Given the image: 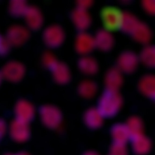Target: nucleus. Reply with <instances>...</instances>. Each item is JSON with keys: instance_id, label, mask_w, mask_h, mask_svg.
<instances>
[{"instance_id": "obj_12", "label": "nucleus", "mask_w": 155, "mask_h": 155, "mask_svg": "<svg viewBox=\"0 0 155 155\" xmlns=\"http://www.w3.org/2000/svg\"><path fill=\"white\" fill-rule=\"evenodd\" d=\"M71 18L77 28L81 31L88 28L91 22V17L87 9L77 7L71 12Z\"/></svg>"}, {"instance_id": "obj_6", "label": "nucleus", "mask_w": 155, "mask_h": 155, "mask_svg": "<svg viewBox=\"0 0 155 155\" xmlns=\"http://www.w3.org/2000/svg\"><path fill=\"white\" fill-rule=\"evenodd\" d=\"M64 31L59 25L53 24L47 27L43 32V39L47 46L55 48L59 46L64 39Z\"/></svg>"}, {"instance_id": "obj_29", "label": "nucleus", "mask_w": 155, "mask_h": 155, "mask_svg": "<svg viewBox=\"0 0 155 155\" xmlns=\"http://www.w3.org/2000/svg\"><path fill=\"white\" fill-rule=\"evenodd\" d=\"M11 44L7 38L0 36V55H5L9 51Z\"/></svg>"}, {"instance_id": "obj_10", "label": "nucleus", "mask_w": 155, "mask_h": 155, "mask_svg": "<svg viewBox=\"0 0 155 155\" xmlns=\"http://www.w3.org/2000/svg\"><path fill=\"white\" fill-rule=\"evenodd\" d=\"M123 81L121 71L117 67H112L105 73L104 83L107 90L118 91Z\"/></svg>"}, {"instance_id": "obj_1", "label": "nucleus", "mask_w": 155, "mask_h": 155, "mask_svg": "<svg viewBox=\"0 0 155 155\" xmlns=\"http://www.w3.org/2000/svg\"><path fill=\"white\" fill-rule=\"evenodd\" d=\"M122 104L118 91L106 90L100 98L98 108L104 117H113L119 111Z\"/></svg>"}, {"instance_id": "obj_19", "label": "nucleus", "mask_w": 155, "mask_h": 155, "mask_svg": "<svg viewBox=\"0 0 155 155\" xmlns=\"http://www.w3.org/2000/svg\"><path fill=\"white\" fill-rule=\"evenodd\" d=\"M51 69L53 79L57 83L65 84L69 81L70 72L65 63L58 61Z\"/></svg>"}, {"instance_id": "obj_24", "label": "nucleus", "mask_w": 155, "mask_h": 155, "mask_svg": "<svg viewBox=\"0 0 155 155\" xmlns=\"http://www.w3.org/2000/svg\"><path fill=\"white\" fill-rule=\"evenodd\" d=\"M139 60L145 66L152 68L155 64V48L153 45H147L140 51Z\"/></svg>"}, {"instance_id": "obj_9", "label": "nucleus", "mask_w": 155, "mask_h": 155, "mask_svg": "<svg viewBox=\"0 0 155 155\" xmlns=\"http://www.w3.org/2000/svg\"><path fill=\"white\" fill-rule=\"evenodd\" d=\"M95 47L94 37L83 31L76 36L75 48L76 51L82 55H87Z\"/></svg>"}, {"instance_id": "obj_13", "label": "nucleus", "mask_w": 155, "mask_h": 155, "mask_svg": "<svg viewBox=\"0 0 155 155\" xmlns=\"http://www.w3.org/2000/svg\"><path fill=\"white\" fill-rule=\"evenodd\" d=\"M94 37L95 47L100 50L106 51L112 48L114 38L110 31L106 29L98 30Z\"/></svg>"}, {"instance_id": "obj_35", "label": "nucleus", "mask_w": 155, "mask_h": 155, "mask_svg": "<svg viewBox=\"0 0 155 155\" xmlns=\"http://www.w3.org/2000/svg\"><path fill=\"white\" fill-rule=\"evenodd\" d=\"M2 76L1 73L0 72V84L1 83L2 80Z\"/></svg>"}, {"instance_id": "obj_3", "label": "nucleus", "mask_w": 155, "mask_h": 155, "mask_svg": "<svg viewBox=\"0 0 155 155\" xmlns=\"http://www.w3.org/2000/svg\"><path fill=\"white\" fill-rule=\"evenodd\" d=\"M40 114L41 121L48 127L56 129L61 126L62 114L60 110L55 106L51 105L43 106L41 108Z\"/></svg>"}, {"instance_id": "obj_5", "label": "nucleus", "mask_w": 155, "mask_h": 155, "mask_svg": "<svg viewBox=\"0 0 155 155\" xmlns=\"http://www.w3.org/2000/svg\"><path fill=\"white\" fill-rule=\"evenodd\" d=\"M138 56L131 51L121 52L117 59V68L121 71L131 73L137 68L138 64Z\"/></svg>"}, {"instance_id": "obj_15", "label": "nucleus", "mask_w": 155, "mask_h": 155, "mask_svg": "<svg viewBox=\"0 0 155 155\" xmlns=\"http://www.w3.org/2000/svg\"><path fill=\"white\" fill-rule=\"evenodd\" d=\"M140 92L146 97L154 98L155 96V78L152 74H146L142 76L138 83Z\"/></svg>"}, {"instance_id": "obj_36", "label": "nucleus", "mask_w": 155, "mask_h": 155, "mask_svg": "<svg viewBox=\"0 0 155 155\" xmlns=\"http://www.w3.org/2000/svg\"><path fill=\"white\" fill-rule=\"evenodd\" d=\"M13 155V154H6V155Z\"/></svg>"}, {"instance_id": "obj_33", "label": "nucleus", "mask_w": 155, "mask_h": 155, "mask_svg": "<svg viewBox=\"0 0 155 155\" xmlns=\"http://www.w3.org/2000/svg\"><path fill=\"white\" fill-rule=\"evenodd\" d=\"M84 155H99L97 152L93 151H89L86 152Z\"/></svg>"}, {"instance_id": "obj_4", "label": "nucleus", "mask_w": 155, "mask_h": 155, "mask_svg": "<svg viewBox=\"0 0 155 155\" xmlns=\"http://www.w3.org/2000/svg\"><path fill=\"white\" fill-rule=\"evenodd\" d=\"M2 78L11 82H18L24 77L25 68L22 63L12 61L6 63L2 70Z\"/></svg>"}, {"instance_id": "obj_14", "label": "nucleus", "mask_w": 155, "mask_h": 155, "mask_svg": "<svg viewBox=\"0 0 155 155\" xmlns=\"http://www.w3.org/2000/svg\"><path fill=\"white\" fill-rule=\"evenodd\" d=\"M28 27L32 30H38L41 28L43 18L40 10L35 6L28 7L24 15Z\"/></svg>"}, {"instance_id": "obj_2", "label": "nucleus", "mask_w": 155, "mask_h": 155, "mask_svg": "<svg viewBox=\"0 0 155 155\" xmlns=\"http://www.w3.org/2000/svg\"><path fill=\"white\" fill-rule=\"evenodd\" d=\"M123 12L117 7L107 6L102 9L101 18L105 29L111 31L120 28Z\"/></svg>"}, {"instance_id": "obj_30", "label": "nucleus", "mask_w": 155, "mask_h": 155, "mask_svg": "<svg viewBox=\"0 0 155 155\" xmlns=\"http://www.w3.org/2000/svg\"><path fill=\"white\" fill-rule=\"evenodd\" d=\"M155 0H143L142 6L145 11L150 14H154L155 11Z\"/></svg>"}, {"instance_id": "obj_22", "label": "nucleus", "mask_w": 155, "mask_h": 155, "mask_svg": "<svg viewBox=\"0 0 155 155\" xmlns=\"http://www.w3.org/2000/svg\"><path fill=\"white\" fill-rule=\"evenodd\" d=\"M78 92L82 97L89 99L93 97L97 91L96 83L91 80L86 79L81 81L78 87Z\"/></svg>"}, {"instance_id": "obj_31", "label": "nucleus", "mask_w": 155, "mask_h": 155, "mask_svg": "<svg viewBox=\"0 0 155 155\" xmlns=\"http://www.w3.org/2000/svg\"><path fill=\"white\" fill-rule=\"evenodd\" d=\"M92 3L91 0H78L77 1V7L87 10L91 6Z\"/></svg>"}, {"instance_id": "obj_18", "label": "nucleus", "mask_w": 155, "mask_h": 155, "mask_svg": "<svg viewBox=\"0 0 155 155\" xmlns=\"http://www.w3.org/2000/svg\"><path fill=\"white\" fill-rule=\"evenodd\" d=\"M80 71L87 75H94L98 70L97 62L94 58L88 55H82L78 61Z\"/></svg>"}, {"instance_id": "obj_17", "label": "nucleus", "mask_w": 155, "mask_h": 155, "mask_svg": "<svg viewBox=\"0 0 155 155\" xmlns=\"http://www.w3.org/2000/svg\"><path fill=\"white\" fill-rule=\"evenodd\" d=\"M104 117L98 108H91L85 112L84 122L89 127L97 129L103 123Z\"/></svg>"}, {"instance_id": "obj_25", "label": "nucleus", "mask_w": 155, "mask_h": 155, "mask_svg": "<svg viewBox=\"0 0 155 155\" xmlns=\"http://www.w3.org/2000/svg\"><path fill=\"white\" fill-rule=\"evenodd\" d=\"M137 17L130 12H123L120 28L125 32L131 33L136 25L138 23Z\"/></svg>"}, {"instance_id": "obj_7", "label": "nucleus", "mask_w": 155, "mask_h": 155, "mask_svg": "<svg viewBox=\"0 0 155 155\" xmlns=\"http://www.w3.org/2000/svg\"><path fill=\"white\" fill-rule=\"evenodd\" d=\"M12 138L18 142L27 141L30 136V130L28 123L16 119L12 121L9 128Z\"/></svg>"}, {"instance_id": "obj_32", "label": "nucleus", "mask_w": 155, "mask_h": 155, "mask_svg": "<svg viewBox=\"0 0 155 155\" xmlns=\"http://www.w3.org/2000/svg\"><path fill=\"white\" fill-rule=\"evenodd\" d=\"M7 127L6 122L3 120L0 119V140L1 139L7 131Z\"/></svg>"}, {"instance_id": "obj_20", "label": "nucleus", "mask_w": 155, "mask_h": 155, "mask_svg": "<svg viewBox=\"0 0 155 155\" xmlns=\"http://www.w3.org/2000/svg\"><path fill=\"white\" fill-rule=\"evenodd\" d=\"M131 139L132 149L136 154L138 155H144L150 151L151 148V141L144 134Z\"/></svg>"}, {"instance_id": "obj_23", "label": "nucleus", "mask_w": 155, "mask_h": 155, "mask_svg": "<svg viewBox=\"0 0 155 155\" xmlns=\"http://www.w3.org/2000/svg\"><path fill=\"white\" fill-rule=\"evenodd\" d=\"M126 125L131 139L144 134V124L138 117H132L130 118Z\"/></svg>"}, {"instance_id": "obj_16", "label": "nucleus", "mask_w": 155, "mask_h": 155, "mask_svg": "<svg viewBox=\"0 0 155 155\" xmlns=\"http://www.w3.org/2000/svg\"><path fill=\"white\" fill-rule=\"evenodd\" d=\"M130 33L135 40L142 44H147L152 37L150 28L145 22L140 21Z\"/></svg>"}, {"instance_id": "obj_34", "label": "nucleus", "mask_w": 155, "mask_h": 155, "mask_svg": "<svg viewBox=\"0 0 155 155\" xmlns=\"http://www.w3.org/2000/svg\"><path fill=\"white\" fill-rule=\"evenodd\" d=\"M15 155H30L29 154H28L27 152H21L20 153H18V154H16Z\"/></svg>"}, {"instance_id": "obj_11", "label": "nucleus", "mask_w": 155, "mask_h": 155, "mask_svg": "<svg viewBox=\"0 0 155 155\" xmlns=\"http://www.w3.org/2000/svg\"><path fill=\"white\" fill-rule=\"evenodd\" d=\"M17 118L28 123L34 117L35 110L33 105L25 100L19 101L15 106Z\"/></svg>"}, {"instance_id": "obj_21", "label": "nucleus", "mask_w": 155, "mask_h": 155, "mask_svg": "<svg viewBox=\"0 0 155 155\" xmlns=\"http://www.w3.org/2000/svg\"><path fill=\"white\" fill-rule=\"evenodd\" d=\"M111 136L114 143L126 144L130 138L126 124H117L112 127Z\"/></svg>"}, {"instance_id": "obj_8", "label": "nucleus", "mask_w": 155, "mask_h": 155, "mask_svg": "<svg viewBox=\"0 0 155 155\" xmlns=\"http://www.w3.org/2000/svg\"><path fill=\"white\" fill-rule=\"evenodd\" d=\"M29 37V31L26 27L16 25L9 28L6 38L11 45L19 46L26 42Z\"/></svg>"}, {"instance_id": "obj_27", "label": "nucleus", "mask_w": 155, "mask_h": 155, "mask_svg": "<svg viewBox=\"0 0 155 155\" xmlns=\"http://www.w3.org/2000/svg\"><path fill=\"white\" fill-rule=\"evenodd\" d=\"M58 62L54 54L50 51H46L42 56L43 65L51 69Z\"/></svg>"}, {"instance_id": "obj_26", "label": "nucleus", "mask_w": 155, "mask_h": 155, "mask_svg": "<svg viewBox=\"0 0 155 155\" xmlns=\"http://www.w3.org/2000/svg\"><path fill=\"white\" fill-rule=\"evenodd\" d=\"M27 2L23 0H13L9 4V11L11 14L15 17L24 15L28 8Z\"/></svg>"}, {"instance_id": "obj_28", "label": "nucleus", "mask_w": 155, "mask_h": 155, "mask_svg": "<svg viewBox=\"0 0 155 155\" xmlns=\"http://www.w3.org/2000/svg\"><path fill=\"white\" fill-rule=\"evenodd\" d=\"M110 155H128L126 144L114 143L110 148Z\"/></svg>"}]
</instances>
